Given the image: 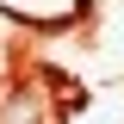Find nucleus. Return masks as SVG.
<instances>
[{
  "mask_svg": "<svg viewBox=\"0 0 124 124\" xmlns=\"http://www.w3.org/2000/svg\"><path fill=\"white\" fill-rule=\"evenodd\" d=\"M0 124H50V112H44V93L31 87V93H19L13 106L0 112Z\"/></svg>",
  "mask_w": 124,
  "mask_h": 124,
  "instance_id": "1",
  "label": "nucleus"
}]
</instances>
